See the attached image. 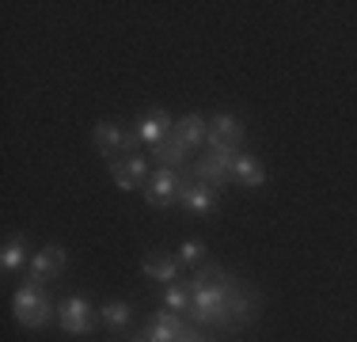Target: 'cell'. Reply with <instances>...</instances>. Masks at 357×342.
Wrapping results in <instances>:
<instances>
[{"label": "cell", "mask_w": 357, "mask_h": 342, "mask_svg": "<svg viewBox=\"0 0 357 342\" xmlns=\"http://www.w3.org/2000/svg\"><path fill=\"white\" fill-rule=\"evenodd\" d=\"M99 323V308L88 297H65L57 301V327L65 335H91Z\"/></svg>", "instance_id": "cell-5"}, {"label": "cell", "mask_w": 357, "mask_h": 342, "mask_svg": "<svg viewBox=\"0 0 357 342\" xmlns=\"http://www.w3.org/2000/svg\"><path fill=\"white\" fill-rule=\"evenodd\" d=\"M178 205H183L186 213H194V217H209V213H217V205H220V191H213L209 183H202V179L190 175L186 186H183V194H178Z\"/></svg>", "instance_id": "cell-11"}, {"label": "cell", "mask_w": 357, "mask_h": 342, "mask_svg": "<svg viewBox=\"0 0 357 342\" xmlns=\"http://www.w3.org/2000/svg\"><path fill=\"white\" fill-rule=\"evenodd\" d=\"M31 281H42V285H50V281H57L65 270H69V251H65L61 244H46L42 251H35V259H31Z\"/></svg>", "instance_id": "cell-10"}, {"label": "cell", "mask_w": 357, "mask_h": 342, "mask_svg": "<svg viewBox=\"0 0 357 342\" xmlns=\"http://www.w3.org/2000/svg\"><path fill=\"white\" fill-rule=\"evenodd\" d=\"M172 133L186 144V149H202V144H206V137H209V118L206 114H183L175 122Z\"/></svg>", "instance_id": "cell-17"}, {"label": "cell", "mask_w": 357, "mask_h": 342, "mask_svg": "<svg viewBox=\"0 0 357 342\" xmlns=\"http://www.w3.org/2000/svg\"><path fill=\"white\" fill-rule=\"evenodd\" d=\"M186 179H190V171H175V168H156L152 171V179L144 183V202L152 205V209H167V205L178 202V194H183Z\"/></svg>", "instance_id": "cell-4"}, {"label": "cell", "mask_w": 357, "mask_h": 342, "mask_svg": "<svg viewBox=\"0 0 357 342\" xmlns=\"http://www.w3.org/2000/svg\"><path fill=\"white\" fill-rule=\"evenodd\" d=\"M172 130H175V122H172V114H167V110H149V114H141L137 126H133L137 141L149 144V149H156L164 137H172Z\"/></svg>", "instance_id": "cell-13"}, {"label": "cell", "mask_w": 357, "mask_h": 342, "mask_svg": "<svg viewBox=\"0 0 357 342\" xmlns=\"http://www.w3.org/2000/svg\"><path fill=\"white\" fill-rule=\"evenodd\" d=\"M107 168H110V179H114V186H118V191H126V194L141 191V186L152 179V164L141 156V152H133V156H122V160H107Z\"/></svg>", "instance_id": "cell-9"}, {"label": "cell", "mask_w": 357, "mask_h": 342, "mask_svg": "<svg viewBox=\"0 0 357 342\" xmlns=\"http://www.w3.org/2000/svg\"><path fill=\"white\" fill-rule=\"evenodd\" d=\"M164 308L175 315H190V289L178 281V285H167L164 289Z\"/></svg>", "instance_id": "cell-21"}, {"label": "cell", "mask_w": 357, "mask_h": 342, "mask_svg": "<svg viewBox=\"0 0 357 342\" xmlns=\"http://www.w3.org/2000/svg\"><path fill=\"white\" fill-rule=\"evenodd\" d=\"M178 262H183V267H194L198 270L202 262H209L206 259V244H202V239H183V244H178Z\"/></svg>", "instance_id": "cell-22"}, {"label": "cell", "mask_w": 357, "mask_h": 342, "mask_svg": "<svg viewBox=\"0 0 357 342\" xmlns=\"http://www.w3.org/2000/svg\"><path fill=\"white\" fill-rule=\"evenodd\" d=\"M152 160H160V168H175V171H183V168H190L186 160H190V149H186L183 141L172 133V137H164V141L152 149Z\"/></svg>", "instance_id": "cell-18"}, {"label": "cell", "mask_w": 357, "mask_h": 342, "mask_svg": "<svg viewBox=\"0 0 357 342\" xmlns=\"http://www.w3.org/2000/svg\"><path fill=\"white\" fill-rule=\"evenodd\" d=\"M91 141H96V149L103 152L107 160H122V156H133L137 152V133L126 130L122 122H110V118H103V122L91 126Z\"/></svg>", "instance_id": "cell-3"}, {"label": "cell", "mask_w": 357, "mask_h": 342, "mask_svg": "<svg viewBox=\"0 0 357 342\" xmlns=\"http://www.w3.org/2000/svg\"><path fill=\"white\" fill-rule=\"evenodd\" d=\"M243 137H248V130H243V118H236V114H213V118H209L206 149L236 156V152H243Z\"/></svg>", "instance_id": "cell-6"}, {"label": "cell", "mask_w": 357, "mask_h": 342, "mask_svg": "<svg viewBox=\"0 0 357 342\" xmlns=\"http://www.w3.org/2000/svg\"><path fill=\"white\" fill-rule=\"evenodd\" d=\"M175 342H213V335H209V331H202V327H194V323H190V327H186V331H183V335H178Z\"/></svg>", "instance_id": "cell-23"}, {"label": "cell", "mask_w": 357, "mask_h": 342, "mask_svg": "<svg viewBox=\"0 0 357 342\" xmlns=\"http://www.w3.org/2000/svg\"><path fill=\"white\" fill-rule=\"evenodd\" d=\"M186 320L194 327H228V281L190 289V315Z\"/></svg>", "instance_id": "cell-2"}, {"label": "cell", "mask_w": 357, "mask_h": 342, "mask_svg": "<svg viewBox=\"0 0 357 342\" xmlns=\"http://www.w3.org/2000/svg\"><path fill=\"white\" fill-rule=\"evenodd\" d=\"M12 315H15L20 327L38 331V327H46L50 320H57V304L50 301V293H46L42 281H23V285L15 289V297H12Z\"/></svg>", "instance_id": "cell-1"}, {"label": "cell", "mask_w": 357, "mask_h": 342, "mask_svg": "<svg viewBox=\"0 0 357 342\" xmlns=\"http://www.w3.org/2000/svg\"><path fill=\"white\" fill-rule=\"evenodd\" d=\"M259 320V293L240 278H228V327L240 331Z\"/></svg>", "instance_id": "cell-7"}, {"label": "cell", "mask_w": 357, "mask_h": 342, "mask_svg": "<svg viewBox=\"0 0 357 342\" xmlns=\"http://www.w3.org/2000/svg\"><path fill=\"white\" fill-rule=\"evenodd\" d=\"M99 320H103L107 327H126V323L133 320V308H130V301H107L99 308Z\"/></svg>", "instance_id": "cell-20"}, {"label": "cell", "mask_w": 357, "mask_h": 342, "mask_svg": "<svg viewBox=\"0 0 357 342\" xmlns=\"http://www.w3.org/2000/svg\"><path fill=\"white\" fill-rule=\"evenodd\" d=\"M232 168H236V156L206 149V152H202V156L190 164V175L202 179V183H209L213 191H225V186L232 183Z\"/></svg>", "instance_id": "cell-8"}, {"label": "cell", "mask_w": 357, "mask_h": 342, "mask_svg": "<svg viewBox=\"0 0 357 342\" xmlns=\"http://www.w3.org/2000/svg\"><path fill=\"white\" fill-rule=\"evenodd\" d=\"M232 179L243 186V191H259V186H266V168H262L259 156H251V152H236Z\"/></svg>", "instance_id": "cell-16"}, {"label": "cell", "mask_w": 357, "mask_h": 342, "mask_svg": "<svg viewBox=\"0 0 357 342\" xmlns=\"http://www.w3.org/2000/svg\"><path fill=\"white\" fill-rule=\"evenodd\" d=\"M31 259H35V251H31L27 236H8L4 247H0V270L4 274H15L23 267H31Z\"/></svg>", "instance_id": "cell-15"}, {"label": "cell", "mask_w": 357, "mask_h": 342, "mask_svg": "<svg viewBox=\"0 0 357 342\" xmlns=\"http://www.w3.org/2000/svg\"><path fill=\"white\" fill-rule=\"evenodd\" d=\"M190 327V320H186V315H175V312H156L149 320V327L141 331L144 339L149 342H175L178 335H183V331Z\"/></svg>", "instance_id": "cell-14"}, {"label": "cell", "mask_w": 357, "mask_h": 342, "mask_svg": "<svg viewBox=\"0 0 357 342\" xmlns=\"http://www.w3.org/2000/svg\"><path fill=\"white\" fill-rule=\"evenodd\" d=\"M220 281H228L225 267H220V262H202V267L194 270L190 278L183 281V285H186V289H202V285H220Z\"/></svg>", "instance_id": "cell-19"}, {"label": "cell", "mask_w": 357, "mask_h": 342, "mask_svg": "<svg viewBox=\"0 0 357 342\" xmlns=\"http://www.w3.org/2000/svg\"><path fill=\"white\" fill-rule=\"evenodd\" d=\"M141 274L149 281H160V285H178V281H183V262H178V255L152 251L149 259L141 262Z\"/></svg>", "instance_id": "cell-12"}]
</instances>
